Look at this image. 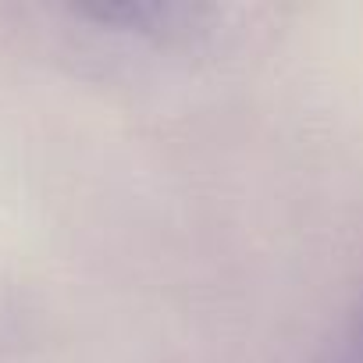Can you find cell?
Here are the masks:
<instances>
[{
	"instance_id": "obj_1",
	"label": "cell",
	"mask_w": 363,
	"mask_h": 363,
	"mask_svg": "<svg viewBox=\"0 0 363 363\" xmlns=\"http://www.w3.org/2000/svg\"><path fill=\"white\" fill-rule=\"evenodd\" d=\"M335 363H363V310L356 313V324H352V331H349Z\"/></svg>"
}]
</instances>
